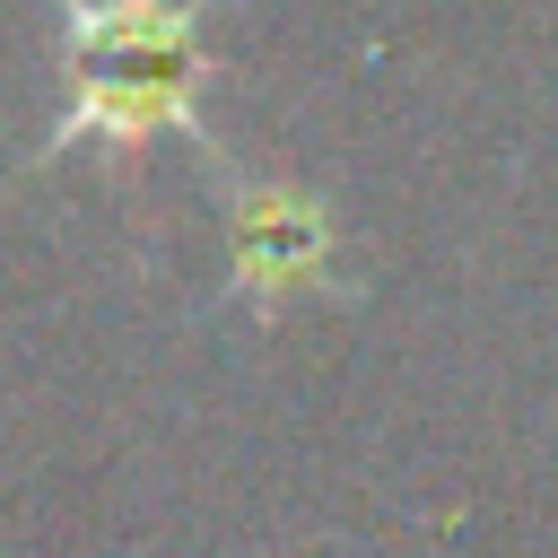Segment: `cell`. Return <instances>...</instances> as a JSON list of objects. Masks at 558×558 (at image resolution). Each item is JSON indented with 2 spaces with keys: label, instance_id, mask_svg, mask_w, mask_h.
<instances>
[{
  "label": "cell",
  "instance_id": "obj_1",
  "mask_svg": "<svg viewBox=\"0 0 558 558\" xmlns=\"http://www.w3.org/2000/svg\"><path fill=\"white\" fill-rule=\"evenodd\" d=\"M61 9V122L44 157L70 148H140L183 131L209 148V0H52Z\"/></svg>",
  "mask_w": 558,
  "mask_h": 558
},
{
  "label": "cell",
  "instance_id": "obj_2",
  "mask_svg": "<svg viewBox=\"0 0 558 558\" xmlns=\"http://www.w3.org/2000/svg\"><path fill=\"white\" fill-rule=\"evenodd\" d=\"M331 279V209L296 183H235L227 192V288L262 314Z\"/></svg>",
  "mask_w": 558,
  "mask_h": 558
}]
</instances>
